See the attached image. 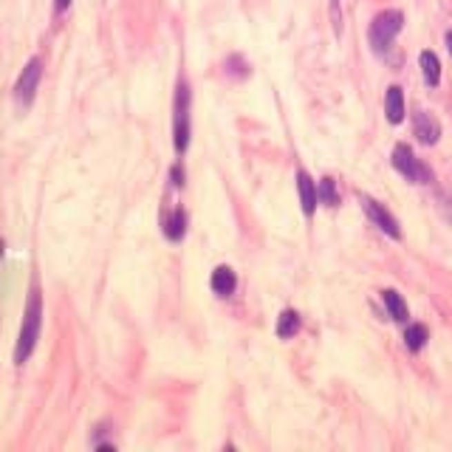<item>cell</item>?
Masks as SVG:
<instances>
[{
  "label": "cell",
  "mask_w": 452,
  "mask_h": 452,
  "mask_svg": "<svg viewBox=\"0 0 452 452\" xmlns=\"http://www.w3.org/2000/svg\"><path fill=\"white\" fill-rule=\"evenodd\" d=\"M40 328H43V297L40 288H32V297H28V306L23 314V328H20V340L14 348V362L23 365V362L35 353L37 340H40Z\"/></svg>",
  "instance_id": "cell-1"
},
{
  "label": "cell",
  "mask_w": 452,
  "mask_h": 452,
  "mask_svg": "<svg viewBox=\"0 0 452 452\" xmlns=\"http://www.w3.org/2000/svg\"><path fill=\"white\" fill-rule=\"evenodd\" d=\"M402 26H404V17H402V12H396V9H387V12L376 14L373 23H371V32H368L371 48H373L376 54H384V51L390 48V43L396 40V35L402 32Z\"/></svg>",
  "instance_id": "cell-2"
},
{
  "label": "cell",
  "mask_w": 452,
  "mask_h": 452,
  "mask_svg": "<svg viewBox=\"0 0 452 452\" xmlns=\"http://www.w3.org/2000/svg\"><path fill=\"white\" fill-rule=\"evenodd\" d=\"M173 141L175 150L184 153L190 147V85L178 82L175 90V108H173Z\"/></svg>",
  "instance_id": "cell-3"
},
{
  "label": "cell",
  "mask_w": 452,
  "mask_h": 452,
  "mask_svg": "<svg viewBox=\"0 0 452 452\" xmlns=\"http://www.w3.org/2000/svg\"><path fill=\"white\" fill-rule=\"evenodd\" d=\"M393 167L407 178L413 181V184H430L433 181V173L427 164H421L415 156H413V150L407 144H396L393 150Z\"/></svg>",
  "instance_id": "cell-4"
},
{
  "label": "cell",
  "mask_w": 452,
  "mask_h": 452,
  "mask_svg": "<svg viewBox=\"0 0 452 452\" xmlns=\"http://www.w3.org/2000/svg\"><path fill=\"white\" fill-rule=\"evenodd\" d=\"M40 79H43V59H40V57H32V59L26 63L23 74L17 77V85H14V97H17L20 105H32Z\"/></svg>",
  "instance_id": "cell-5"
},
{
  "label": "cell",
  "mask_w": 452,
  "mask_h": 452,
  "mask_svg": "<svg viewBox=\"0 0 452 452\" xmlns=\"http://www.w3.org/2000/svg\"><path fill=\"white\" fill-rule=\"evenodd\" d=\"M362 206H365V213H368V218L384 232V235H390L393 240H399L402 237V229H399V224H396V218L387 213V209L379 204V201H373V198H365L362 201Z\"/></svg>",
  "instance_id": "cell-6"
},
{
  "label": "cell",
  "mask_w": 452,
  "mask_h": 452,
  "mask_svg": "<svg viewBox=\"0 0 452 452\" xmlns=\"http://www.w3.org/2000/svg\"><path fill=\"white\" fill-rule=\"evenodd\" d=\"M413 130H415L421 144H435L438 136H441V125L435 122V116H430L427 110H418L413 116Z\"/></svg>",
  "instance_id": "cell-7"
},
{
  "label": "cell",
  "mask_w": 452,
  "mask_h": 452,
  "mask_svg": "<svg viewBox=\"0 0 452 452\" xmlns=\"http://www.w3.org/2000/svg\"><path fill=\"white\" fill-rule=\"evenodd\" d=\"M297 190H299V206H303V215H314V209L320 204L317 198V184H314V178L306 173V170H299L297 173Z\"/></svg>",
  "instance_id": "cell-8"
},
{
  "label": "cell",
  "mask_w": 452,
  "mask_h": 452,
  "mask_svg": "<svg viewBox=\"0 0 452 452\" xmlns=\"http://www.w3.org/2000/svg\"><path fill=\"white\" fill-rule=\"evenodd\" d=\"M384 113H387V122H390V125H399L402 119H404V94H402L399 85H390V88H387Z\"/></svg>",
  "instance_id": "cell-9"
},
{
  "label": "cell",
  "mask_w": 452,
  "mask_h": 452,
  "mask_svg": "<svg viewBox=\"0 0 452 452\" xmlns=\"http://www.w3.org/2000/svg\"><path fill=\"white\" fill-rule=\"evenodd\" d=\"M237 288V277H235V271L229 266H218L213 271V291L218 297H232Z\"/></svg>",
  "instance_id": "cell-10"
},
{
  "label": "cell",
  "mask_w": 452,
  "mask_h": 452,
  "mask_svg": "<svg viewBox=\"0 0 452 452\" xmlns=\"http://www.w3.org/2000/svg\"><path fill=\"white\" fill-rule=\"evenodd\" d=\"M382 299H384V306H387V314L393 317L396 322H407L410 320V311H407V303H404V297L393 288H387L382 291Z\"/></svg>",
  "instance_id": "cell-11"
},
{
  "label": "cell",
  "mask_w": 452,
  "mask_h": 452,
  "mask_svg": "<svg viewBox=\"0 0 452 452\" xmlns=\"http://www.w3.org/2000/svg\"><path fill=\"white\" fill-rule=\"evenodd\" d=\"M418 66H421V74H424V82L430 88H435L441 82V63H438V57L433 51H421Z\"/></svg>",
  "instance_id": "cell-12"
},
{
  "label": "cell",
  "mask_w": 452,
  "mask_h": 452,
  "mask_svg": "<svg viewBox=\"0 0 452 452\" xmlns=\"http://www.w3.org/2000/svg\"><path fill=\"white\" fill-rule=\"evenodd\" d=\"M299 328H303V320H299L297 311L288 308V311H283L280 320H277V337H280V340H291V337L299 334Z\"/></svg>",
  "instance_id": "cell-13"
},
{
  "label": "cell",
  "mask_w": 452,
  "mask_h": 452,
  "mask_svg": "<svg viewBox=\"0 0 452 452\" xmlns=\"http://www.w3.org/2000/svg\"><path fill=\"white\" fill-rule=\"evenodd\" d=\"M164 235L170 240H181L187 235V213L184 209H173V215L164 221Z\"/></svg>",
  "instance_id": "cell-14"
},
{
  "label": "cell",
  "mask_w": 452,
  "mask_h": 452,
  "mask_svg": "<svg viewBox=\"0 0 452 452\" xmlns=\"http://www.w3.org/2000/svg\"><path fill=\"white\" fill-rule=\"evenodd\" d=\"M427 340H430V331H427V325H421V322L410 325L407 334H404V345H407L410 351H421V348L427 345Z\"/></svg>",
  "instance_id": "cell-15"
},
{
  "label": "cell",
  "mask_w": 452,
  "mask_h": 452,
  "mask_svg": "<svg viewBox=\"0 0 452 452\" xmlns=\"http://www.w3.org/2000/svg\"><path fill=\"white\" fill-rule=\"evenodd\" d=\"M317 198L325 206H340V193H337V181L334 178H322L317 187Z\"/></svg>",
  "instance_id": "cell-16"
},
{
  "label": "cell",
  "mask_w": 452,
  "mask_h": 452,
  "mask_svg": "<svg viewBox=\"0 0 452 452\" xmlns=\"http://www.w3.org/2000/svg\"><path fill=\"white\" fill-rule=\"evenodd\" d=\"M170 178H173L175 187H184V170H181V164H175V167L170 170Z\"/></svg>",
  "instance_id": "cell-17"
},
{
  "label": "cell",
  "mask_w": 452,
  "mask_h": 452,
  "mask_svg": "<svg viewBox=\"0 0 452 452\" xmlns=\"http://www.w3.org/2000/svg\"><path fill=\"white\" fill-rule=\"evenodd\" d=\"M68 6H71V0H54V12H57V14H63Z\"/></svg>",
  "instance_id": "cell-18"
},
{
  "label": "cell",
  "mask_w": 452,
  "mask_h": 452,
  "mask_svg": "<svg viewBox=\"0 0 452 452\" xmlns=\"http://www.w3.org/2000/svg\"><path fill=\"white\" fill-rule=\"evenodd\" d=\"M446 48H449V54H452V32H446Z\"/></svg>",
  "instance_id": "cell-19"
},
{
  "label": "cell",
  "mask_w": 452,
  "mask_h": 452,
  "mask_svg": "<svg viewBox=\"0 0 452 452\" xmlns=\"http://www.w3.org/2000/svg\"><path fill=\"white\" fill-rule=\"evenodd\" d=\"M0 255H3V240H0Z\"/></svg>",
  "instance_id": "cell-20"
}]
</instances>
